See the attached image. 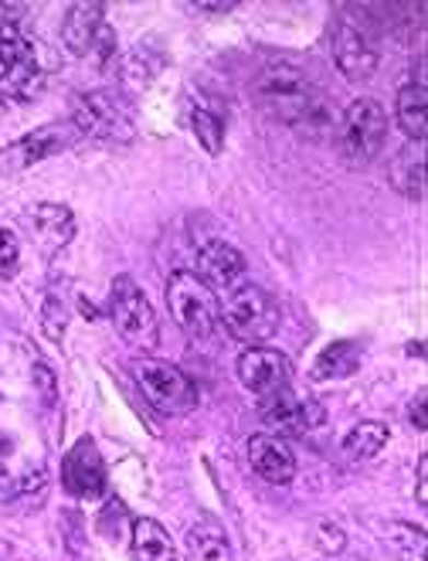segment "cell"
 Masks as SVG:
<instances>
[{
    "mask_svg": "<svg viewBox=\"0 0 428 561\" xmlns=\"http://www.w3.org/2000/svg\"><path fill=\"white\" fill-rule=\"evenodd\" d=\"M197 11H208V14H228V11H235L239 4L235 0H224V4H194Z\"/></svg>",
    "mask_w": 428,
    "mask_h": 561,
    "instance_id": "cell-33",
    "label": "cell"
},
{
    "mask_svg": "<svg viewBox=\"0 0 428 561\" xmlns=\"http://www.w3.org/2000/svg\"><path fill=\"white\" fill-rule=\"evenodd\" d=\"M326 422V409L316 399H300V394H276L262 405V425L269 428V436H306Z\"/></svg>",
    "mask_w": 428,
    "mask_h": 561,
    "instance_id": "cell-12",
    "label": "cell"
},
{
    "mask_svg": "<svg viewBox=\"0 0 428 561\" xmlns=\"http://www.w3.org/2000/svg\"><path fill=\"white\" fill-rule=\"evenodd\" d=\"M72 129H76V137H85V140L129 144L137 137L134 103L116 89L82 92L72 106Z\"/></svg>",
    "mask_w": 428,
    "mask_h": 561,
    "instance_id": "cell-2",
    "label": "cell"
},
{
    "mask_svg": "<svg viewBox=\"0 0 428 561\" xmlns=\"http://www.w3.org/2000/svg\"><path fill=\"white\" fill-rule=\"evenodd\" d=\"M42 330H45V337L61 344L65 341V330H69V310H65V304L58 300L55 293L45 296V304H42Z\"/></svg>",
    "mask_w": 428,
    "mask_h": 561,
    "instance_id": "cell-26",
    "label": "cell"
},
{
    "mask_svg": "<svg viewBox=\"0 0 428 561\" xmlns=\"http://www.w3.org/2000/svg\"><path fill=\"white\" fill-rule=\"evenodd\" d=\"M384 545L402 561H425V531L415 524L394 520L384 527Z\"/></svg>",
    "mask_w": 428,
    "mask_h": 561,
    "instance_id": "cell-24",
    "label": "cell"
},
{
    "mask_svg": "<svg viewBox=\"0 0 428 561\" xmlns=\"http://www.w3.org/2000/svg\"><path fill=\"white\" fill-rule=\"evenodd\" d=\"M72 140H76V129L69 134V129L58 126V123L38 126L35 134H24L21 140H14V144L4 147V157H0V171L21 174V171H27V168H35V163H42V160L61 153Z\"/></svg>",
    "mask_w": 428,
    "mask_h": 561,
    "instance_id": "cell-13",
    "label": "cell"
},
{
    "mask_svg": "<svg viewBox=\"0 0 428 561\" xmlns=\"http://www.w3.org/2000/svg\"><path fill=\"white\" fill-rule=\"evenodd\" d=\"M391 433L384 422H360L354 425L347 439H344V456L350 459V463H365V459H374L384 446H387Z\"/></svg>",
    "mask_w": 428,
    "mask_h": 561,
    "instance_id": "cell-23",
    "label": "cell"
},
{
    "mask_svg": "<svg viewBox=\"0 0 428 561\" xmlns=\"http://www.w3.org/2000/svg\"><path fill=\"white\" fill-rule=\"evenodd\" d=\"M255 103L273 119L296 129H320L326 126V95L323 89L292 61H276L258 72L252 85Z\"/></svg>",
    "mask_w": 428,
    "mask_h": 561,
    "instance_id": "cell-1",
    "label": "cell"
},
{
    "mask_svg": "<svg viewBox=\"0 0 428 561\" xmlns=\"http://www.w3.org/2000/svg\"><path fill=\"white\" fill-rule=\"evenodd\" d=\"M316 545L323 554H340L347 548V535H344V527L334 524V520H320L316 524Z\"/></svg>",
    "mask_w": 428,
    "mask_h": 561,
    "instance_id": "cell-28",
    "label": "cell"
},
{
    "mask_svg": "<svg viewBox=\"0 0 428 561\" xmlns=\"http://www.w3.org/2000/svg\"><path fill=\"white\" fill-rule=\"evenodd\" d=\"M279 320H282V310L276 304V296L258 283L232 286L224 296V304H221L224 330L235 341H245V344L269 341L279 330Z\"/></svg>",
    "mask_w": 428,
    "mask_h": 561,
    "instance_id": "cell-4",
    "label": "cell"
},
{
    "mask_svg": "<svg viewBox=\"0 0 428 561\" xmlns=\"http://www.w3.org/2000/svg\"><path fill=\"white\" fill-rule=\"evenodd\" d=\"M235 375H239L245 391L258 394V399H276V394L289 391L292 365H289V357L276 347H248L239 357Z\"/></svg>",
    "mask_w": 428,
    "mask_h": 561,
    "instance_id": "cell-10",
    "label": "cell"
},
{
    "mask_svg": "<svg viewBox=\"0 0 428 561\" xmlns=\"http://www.w3.org/2000/svg\"><path fill=\"white\" fill-rule=\"evenodd\" d=\"M187 561H232V541H228L224 524L211 514H201L184 535Z\"/></svg>",
    "mask_w": 428,
    "mask_h": 561,
    "instance_id": "cell-18",
    "label": "cell"
},
{
    "mask_svg": "<svg viewBox=\"0 0 428 561\" xmlns=\"http://www.w3.org/2000/svg\"><path fill=\"white\" fill-rule=\"evenodd\" d=\"M31 381H35V388L42 394V405L45 409H55V402H58V378H55V371L38 360V365L31 368Z\"/></svg>",
    "mask_w": 428,
    "mask_h": 561,
    "instance_id": "cell-29",
    "label": "cell"
},
{
    "mask_svg": "<svg viewBox=\"0 0 428 561\" xmlns=\"http://www.w3.org/2000/svg\"><path fill=\"white\" fill-rule=\"evenodd\" d=\"M8 456H11V439L0 436V480H4V470H8Z\"/></svg>",
    "mask_w": 428,
    "mask_h": 561,
    "instance_id": "cell-34",
    "label": "cell"
},
{
    "mask_svg": "<svg viewBox=\"0 0 428 561\" xmlns=\"http://www.w3.org/2000/svg\"><path fill=\"white\" fill-rule=\"evenodd\" d=\"M35 490L45 497V490H48V473H45V467H35V470H27V473L21 477V483H18V497H27V501L42 504V501L35 497Z\"/></svg>",
    "mask_w": 428,
    "mask_h": 561,
    "instance_id": "cell-30",
    "label": "cell"
},
{
    "mask_svg": "<svg viewBox=\"0 0 428 561\" xmlns=\"http://www.w3.org/2000/svg\"><path fill=\"white\" fill-rule=\"evenodd\" d=\"M394 116H398V126L405 129L408 140H415V144L425 140V126H428L425 82H408L398 89V99H394Z\"/></svg>",
    "mask_w": 428,
    "mask_h": 561,
    "instance_id": "cell-20",
    "label": "cell"
},
{
    "mask_svg": "<svg viewBox=\"0 0 428 561\" xmlns=\"http://www.w3.org/2000/svg\"><path fill=\"white\" fill-rule=\"evenodd\" d=\"M245 273V255L228 245L224 239H201L197 242V279L208 283L211 289H232L239 276Z\"/></svg>",
    "mask_w": 428,
    "mask_h": 561,
    "instance_id": "cell-16",
    "label": "cell"
},
{
    "mask_svg": "<svg viewBox=\"0 0 428 561\" xmlns=\"http://www.w3.org/2000/svg\"><path fill=\"white\" fill-rule=\"evenodd\" d=\"M109 320L119 330L126 344L140 351H153L160 344V320L147 300V293L137 286L134 276H116L109 289Z\"/></svg>",
    "mask_w": 428,
    "mask_h": 561,
    "instance_id": "cell-7",
    "label": "cell"
},
{
    "mask_svg": "<svg viewBox=\"0 0 428 561\" xmlns=\"http://www.w3.org/2000/svg\"><path fill=\"white\" fill-rule=\"evenodd\" d=\"M360 365H365V351H360V344H354V341H334V344H326L316 354L313 368H310V378L313 381L350 378V375L360 371Z\"/></svg>",
    "mask_w": 428,
    "mask_h": 561,
    "instance_id": "cell-19",
    "label": "cell"
},
{
    "mask_svg": "<svg viewBox=\"0 0 428 561\" xmlns=\"http://www.w3.org/2000/svg\"><path fill=\"white\" fill-rule=\"evenodd\" d=\"M387 140V113L378 99H354L337 126V157L347 168H371Z\"/></svg>",
    "mask_w": 428,
    "mask_h": 561,
    "instance_id": "cell-3",
    "label": "cell"
},
{
    "mask_svg": "<svg viewBox=\"0 0 428 561\" xmlns=\"http://www.w3.org/2000/svg\"><path fill=\"white\" fill-rule=\"evenodd\" d=\"M248 467L273 486H286L296 477V456L286 446V439L258 433L248 439Z\"/></svg>",
    "mask_w": 428,
    "mask_h": 561,
    "instance_id": "cell-17",
    "label": "cell"
},
{
    "mask_svg": "<svg viewBox=\"0 0 428 561\" xmlns=\"http://www.w3.org/2000/svg\"><path fill=\"white\" fill-rule=\"evenodd\" d=\"M167 307L174 323L194 341H211L221 327V304L208 283H201L194 273L177 270L167 279Z\"/></svg>",
    "mask_w": 428,
    "mask_h": 561,
    "instance_id": "cell-5",
    "label": "cell"
},
{
    "mask_svg": "<svg viewBox=\"0 0 428 561\" xmlns=\"http://www.w3.org/2000/svg\"><path fill=\"white\" fill-rule=\"evenodd\" d=\"M334 61L350 82H368L378 72V51L365 38V31L354 27L347 18L334 24Z\"/></svg>",
    "mask_w": 428,
    "mask_h": 561,
    "instance_id": "cell-15",
    "label": "cell"
},
{
    "mask_svg": "<svg viewBox=\"0 0 428 561\" xmlns=\"http://www.w3.org/2000/svg\"><path fill=\"white\" fill-rule=\"evenodd\" d=\"M190 129H194L197 144L205 147V153H211V157L221 153V147H224V119L218 113H211L208 106H194L190 110Z\"/></svg>",
    "mask_w": 428,
    "mask_h": 561,
    "instance_id": "cell-25",
    "label": "cell"
},
{
    "mask_svg": "<svg viewBox=\"0 0 428 561\" xmlns=\"http://www.w3.org/2000/svg\"><path fill=\"white\" fill-rule=\"evenodd\" d=\"M27 232H31V242H35L48 259H55L65 245L72 242L76 236V215L69 205H55V202H42L31 208L24 218Z\"/></svg>",
    "mask_w": 428,
    "mask_h": 561,
    "instance_id": "cell-14",
    "label": "cell"
},
{
    "mask_svg": "<svg viewBox=\"0 0 428 561\" xmlns=\"http://www.w3.org/2000/svg\"><path fill=\"white\" fill-rule=\"evenodd\" d=\"M45 89L38 51L14 24H0V95L27 103Z\"/></svg>",
    "mask_w": 428,
    "mask_h": 561,
    "instance_id": "cell-8",
    "label": "cell"
},
{
    "mask_svg": "<svg viewBox=\"0 0 428 561\" xmlns=\"http://www.w3.org/2000/svg\"><path fill=\"white\" fill-rule=\"evenodd\" d=\"M387 178L408 197V202H425V160H421V153H412V150L394 153Z\"/></svg>",
    "mask_w": 428,
    "mask_h": 561,
    "instance_id": "cell-22",
    "label": "cell"
},
{
    "mask_svg": "<svg viewBox=\"0 0 428 561\" xmlns=\"http://www.w3.org/2000/svg\"><path fill=\"white\" fill-rule=\"evenodd\" d=\"M103 4H72L61 18V42L76 58L109 65L116 58V31L106 24Z\"/></svg>",
    "mask_w": 428,
    "mask_h": 561,
    "instance_id": "cell-9",
    "label": "cell"
},
{
    "mask_svg": "<svg viewBox=\"0 0 428 561\" xmlns=\"http://www.w3.org/2000/svg\"><path fill=\"white\" fill-rule=\"evenodd\" d=\"M134 375L143 391V399L160 415H187L197 409V385L177 365L163 357H140L134 360Z\"/></svg>",
    "mask_w": 428,
    "mask_h": 561,
    "instance_id": "cell-6",
    "label": "cell"
},
{
    "mask_svg": "<svg viewBox=\"0 0 428 561\" xmlns=\"http://www.w3.org/2000/svg\"><path fill=\"white\" fill-rule=\"evenodd\" d=\"M21 270V242L14 232L0 228V279H14Z\"/></svg>",
    "mask_w": 428,
    "mask_h": 561,
    "instance_id": "cell-27",
    "label": "cell"
},
{
    "mask_svg": "<svg viewBox=\"0 0 428 561\" xmlns=\"http://www.w3.org/2000/svg\"><path fill=\"white\" fill-rule=\"evenodd\" d=\"M61 486L79 501H99L106 493V463L95 439L82 436L61 456Z\"/></svg>",
    "mask_w": 428,
    "mask_h": 561,
    "instance_id": "cell-11",
    "label": "cell"
},
{
    "mask_svg": "<svg viewBox=\"0 0 428 561\" xmlns=\"http://www.w3.org/2000/svg\"><path fill=\"white\" fill-rule=\"evenodd\" d=\"M129 551H134V561H177L171 535L163 531V524H157L153 517L134 520V541H129Z\"/></svg>",
    "mask_w": 428,
    "mask_h": 561,
    "instance_id": "cell-21",
    "label": "cell"
},
{
    "mask_svg": "<svg viewBox=\"0 0 428 561\" xmlns=\"http://www.w3.org/2000/svg\"><path fill=\"white\" fill-rule=\"evenodd\" d=\"M412 425H415V433H425V428H428V419H425V388H418L415 402H412Z\"/></svg>",
    "mask_w": 428,
    "mask_h": 561,
    "instance_id": "cell-31",
    "label": "cell"
},
{
    "mask_svg": "<svg viewBox=\"0 0 428 561\" xmlns=\"http://www.w3.org/2000/svg\"><path fill=\"white\" fill-rule=\"evenodd\" d=\"M418 504H428V456L418 459Z\"/></svg>",
    "mask_w": 428,
    "mask_h": 561,
    "instance_id": "cell-32",
    "label": "cell"
}]
</instances>
